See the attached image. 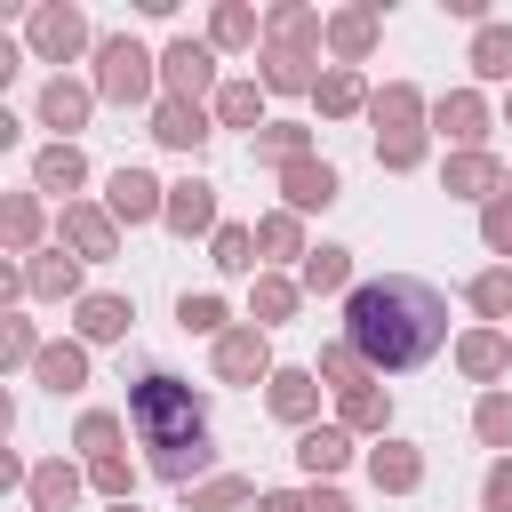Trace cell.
Here are the masks:
<instances>
[{
  "label": "cell",
  "mask_w": 512,
  "mask_h": 512,
  "mask_svg": "<svg viewBox=\"0 0 512 512\" xmlns=\"http://www.w3.org/2000/svg\"><path fill=\"white\" fill-rule=\"evenodd\" d=\"M344 344L368 360V376H408L448 344V296L416 272L360 280L344 296Z\"/></svg>",
  "instance_id": "1"
},
{
  "label": "cell",
  "mask_w": 512,
  "mask_h": 512,
  "mask_svg": "<svg viewBox=\"0 0 512 512\" xmlns=\"http://www.w3.org/2000/svg\"><path fill=\"white\" fill-rule=\"evenodd\" d=\"M128 424L144 432V448L200 440V432H208V400H200L184 376H168V368H144V376L128 384Z\"/></svg>",
  "instance_id": "2"
},
{
  "label": "cell",
  "mask_w": 512,
  "mask_h": 512,
  "mask_svg": "<svg viewBox=\"0 0 512 512\" xmlns=\"http://www.w3.org/2000/svg\"><path fill=\"white\" fill-rule=\"evenodd\" d=\"M152 80H160V56L144 48V40H128V32H112V40H96V96L104 104H152Z\"/></svg>",
  "instance_id": "3"
},
{
  "label": "cell",
  "mask_w": 512,
  "mask_h": 512,
  "mask_svg": "<svg viewBox=\"0 0 512 512\" xmlns=\"http://www.w3.org/2000/svg\"><path fill=\"white\" fill-rule=\"evenodd\" d=\"M24 40H32V56H40V64H72V56L88 48V16H80V8H64V0H48V8H32V16H24Z\"/></svg>",
  "instance_id": "4"
},
{
  "label": "cell",
  "mask_w": 512,
  "mask_h": 512,
  "mask_svg": "<svg viewBox=\"0 0 512 512\" xmlns=\"http://www.w3.org/2000/svg\"><path fill=\"white\" fill-rule=\"evenodd\" d=\"M56 240H64L80 264H104V256L120 248V216H112V208H88V200H64V216H56Z\"/></svg>",
  "instance_id": "5"
},
{
  "label": "cell",
  "mask_w": 512,
  "mask_h": 512,
  "mask_svg": "<svg viewBox=\"0 0 512 512\" xmlns=\"http://www.w3.org/2000/svg\"><path fill=\"white\" fill-rule=\"evenodd\" d=\"M160 80H168V96L200 104V96L216 88V48H208V40H192V32H184V40H168V48H160Z\"/></svg>",
  "instance_id": "6"
},
{
  "label": "cell",
  "mask_w": 512,
  "mask_h": 512,
  "mask_svg": "<svg viewBox=\"0 0 512 512\" xmlns=\"http://www.w3.org/2000/svg\"><path fill=\"white\" fill-rule=\"evenodd\" d=\"M504 176H512V168H504L496 152H448V168H440L448 200H480V208L504 200Z\"/></svg>",
  "instance_id": "7"
},
{
  "label": "cell",
  "mask_w": 512,
  "mask_h": 512,
  "mask_svg": "<svg viewBox=\"0 0 512 512\" xmlns=\"http://www.w3.org/2000/svg\"><path fill=\"white\" fill-rule=\"evenodd\" d=\"M104 208H112L120 224H152V216H168V184H160V176H144V168H112Z\"/></svg>",
  "instance_id": "8"
},
{
  "label": "cell",
  "mask_w": 512,
  "mask_h": 512,
  "mask_svg": "<svg viewBox=\"0 0 512 512\" xmlns=\"http://www.w3.org/2000/svg\"><path fill=\"white\" fill-rule=\"evenodd\" d=\"M216 376H224V384H272V344H264V328H224V336H216Z\"/></svg>",
  "instance_id": "9"
},
{
  "label": "cell",
  "mask_w": 512,
  "mask_h": 512,
  "mask_svg": "<svg viewBox=\"0 0 512 512\" xmlns=\"http://www.w3.org/2000/svg\"><path fill=\"white\" fill-rule=\"evenodd\" d=\"M432 128H440L456 152H480V136H488V104H480V88H448V96L432 104Z\"/></svg>",
  "instance_id": "10"
},
{
  "label": "cell",
  "mask_w": 512,
  "mask_h": 512,
  "mask_svg": "<svg viewBox=\"0 0 512 512\" xmlns=\"http://www.w3.org/2000/svg\"><path fill=\"white\" fill-rule=\"evenodd\" d=\"M88 112H96V88H80L64 72L40 88V128H56V144H72V128H88Z\"/></svg>",
  "instance_id": "11"
},
{
  "label": "cell",
  "mask_w": 512,
  "mask_h": 512,
  "mask_svg": "<svg viewBox=\"0 0 512 512\" xmlns=\"http://www.w3.org/2000/svg\"><path fill=\"white\" fill-rule=\"evenodd\" d=\"M336 192H344V176H336L328 160H288V168H280V200H288L296 216H312V208H328Z\"/></svg>",
  "instance_id": "12"
},
{
  "label": "cell",
  "mask_w": 512,
  "mask_h": 512,
  "mask_svg": "<svg viewBox=\"0 0 512 512\" xmlns=\"http://www.w3.org/2000/svg\"><path fill=\"white\" fill-rule=\"evenodd\" d=\"M264 408H272L280 424H304V432H312V408H320V376H312V368H272V384H264Z\"/></svg>",
  "instance_id": "13"
},
{
  "label": "cell",
  "mask_w": 512,
  "mask_h": 512,
  "mask_svg": "<svg viewBox=\"0 0 512 512\" xmlns=\"http://www.w3.org/2000/svg\"><path fill=\"white\" fill-rule=\"evenodd\" d=\"M424 112H432V104H424L408 80H384V88L368 96V120H376V136H416V128H424Z\"/></svg>",
  "instance_id": "14"
},
{
  "label": "cell",
  "mask_w": 512,
  "mask_h": 512,
  "mask_svg": "<svg viewBox=\"0 0 512 512\" xmlns=\"http://www.w3.org/2000/svg\"><path fill=\"white\" fill-rule=\"evenodd\" d=\"M168 232H208L216 240V184H200V176H184V184H168V216H160Z\"/></svg>",
  "instance_id": "15"
},
{
  "label": "cell",
  "mask_w": 512,
  "mask_h": 512,
  "mask_svg": "<svg viewBox=\"0 0 512 512\" xmlns=\"http://www.w3.org/2000/svg\"><path fill=\"white\" fill-rule=\"evenodd\" d=\"M456 368H464L472 384L496 392V376L512 368V336H504V328H472V336H456Z\"/></svg>",
  "instance_id": "16"
},
{
  "label": "cell",
  "mask_w": 512,
  "mask_h": 512,
  "mask_svg": "<svg viewBox=\"0 0 512 512\" xmlns=\"http://www.w3.org/2000/svg\"><path fill=\"white\" fill-rule=\"evenodd\" d=\"M152 136H160L168 152H200V144H208V112L184 104V96H160V104H152Z\"/></svg>",
  "instance_id": "17"
},
{
  "label": "cell",
  "mask_w": 512,
  "mask_h": 512,
  "mask_svg": "<svg viewBox=\"0 0 512 512\" xmlns=\"http://www.w3.org/2000/svg\"><path fill=\"white\" fill-rule=\"evenodd\" d=\"M368 480H376L384 496H408V488L424 480V448H408V440H376V448H368Z\"/></svg>",
  "instance_id": "18"
},
{
  "label": "cell",
  "mask_w": 512,
  "mask_h": 512,
  "mask_svg": "<svg viewBox=\"0 0 512 512\" xmlns=\"http://www.w3.org/2000/svg\"><path fill=\"white\" fill-rule=\"evenodd\" d=\"M264 40H272V48H296V56H312V48L328 40V16H312V8L280 0V8L264 16Z\"/></svg>",
  "instance_id": "19"
},
{
  "label": "cell",
  "mask_w": 512,
  "mask_h": 512,
  "mask_svg": "<svg viewBox=\"0 0 512 512\" xmlns=\"http://www.w3.org/2000/svg\"><path fill=\"white\" fill-rule=\"evenodd\" d=\"M72 320H80V344H120L128 320H136V304H128V296H80Z\"/></svg>",
  "instance_id": "20"
},
{
  "label": "cell",
  "mask_w": 512,
  "mask_h": 512,
  "mask_svg": "<svg viewBox=\"0 0 512 512\" xmlns=\"http://www.w3.org/2000/svg\"><path fill=\"white\" fill-rule=\"evenodd\" d=\"M296 464H304L312 480H336V472L352 464V432H344V424H312V432L296 440Z\"/></svg>",
  "instance_id": "21"
},
{
  "label": "cell",
  "mask_w": 512,
  "mask_h": 512,
  "mask_svg": "<svg viewBox=\"0 0 512 512\" xmlns=\"http://www.w3.org/2000/svg\"><path fill=\"white\" fill-rule=\"evenodd\" d=\"M80 472L64 464V456H48V464H32V480H24V496H32V512H72L80 504Z\"/></svg>",
  "instance_id": "22"
},
{
  "label": "cell",
  "mask_w": 512,
  "mask_h": 512,
  "mask_svg": "<svg viewBox=\"0 0 512 512\" xmlns=\"http://www.w3.org/2000/svg\"><path fill=\"white\" fill-rule=\"evenodd\" d=\"M32 184L72 200V192L88 184V160H80V144H40V152H32Z\"/></svg>",
  "instance_id": "23"
},
{
  "label": "cell",
  "mask_w": 512,
  "mask_h": 512,
  "mask_svg": "<svg viewBox=\"0 0 512 512\" xmlns=\"http://www.w3.org/2000/svg\"><path fill=\"white\" fill-rule=\"evenodd\" d=\"M296 296H304V280L256 272V288H248V328H280V320H296Z\"/></svg>",
  "instance_id": "24"
},
{
  "label": "cell",
  "mask_w": 512,
  "mask_h": 512,
  "mask_svg": "<svg viewBox=\"0 0 512 512\" xmlns=\"http://www.w3.org/2000/svg\"><path fill=\"white\" fill-rule=\"evenodd\" d=\"M376 24H384L376 8H336V16H328V48H336V64H360V56L376 48Z\"/></svg>",
  "instance_id": "25"
},
{
  "label": "cell",
  "mask_w": 512,
  "mask_h": 512,
  "mask_svg": "<svg viewBox=\"0 0 512 512\" xmlns=\"http://www.w3.org/2000/svg\"><path fill=\"white\" fill-rule=\"evenodd\" d=\"M312 104H320L328 120H352V112H368V80H360L352 64H328L320 88H312Z\"/></svg>",
  "instance_id": "26"
},
{
  "label": "cell",
  "mask_w": 512,
  "mask_h": 512,
  "mask_svg": "<svg viewBox=\"0 0 512 512\" xmlns=\"http://www.w3.org/2000/svg\"><path fill=\"white\" fill-rule=\"evenodd\" d=\"M24 288H32V296H72V304H80V256L40 248V256L24 264Z\"/></svg>",
  "instance_id": "27"
},
{
  "label": "cell",
  "mask_w": 512,
  "mask_h": 512,
  "mask_svg": "<svg viewBox=\"0 0 512 512\" xmlns=\"http://www.w3.org/2000/svg\"><path fill=\"white\" fill-rule=\"evenodd\" d=\"M208 456H216V448H208V432H200V440H168V448H152V472H160L168 488H200Z\"/></svg>",
  "instance_id": "28"
},
{
  "label": "cell",
  "mask_w": 512,
  "mask_h": 512,
  "mask_svg": "<svg viewBox=\"0 0 512 512\" xmlns=\"http://www.w3.org/2000/svg\"><path fill=\"white\" fill-rule=\"evenodd\" d=\"M32 376H40L48 392H80V384H88V344H40Z\"/></svg>",
  "instance_id": "29"
},
{
  "label": "cell",
  "mask_w": 512,
  "mask_h": 512,
  "mask_svg": "<svg viewBox=\"0 0 512 512\" xmlns=\"http://www.w3.org/2000/svg\"><path fill=\"white\" fill-rule=\"evenodd\" d=\"M264 488L248 480V472H216V480H200V488H184V512H232V504H256Z\"/></svg>",
  "instance_id": "30"
},
{
  "label": "cell",
  "mask_w": 512,
  "mask_h": 512,
  "mask_svg": "<svg viewBox=\"0 0 512 512\" xmlns=\"http://www.w3.org/2000/svg\"><path fill=\"white\" fill-rule=\"evenodd\" d=\"M216 120L264 136V88H256V80H224V88H216Z\"/></svg>",
  "instance_id": "31"
},
{
  "label": "cell",
  "mask_w": 512,
  "mask_h": 512,
  "mask_svg": "<svg viewBox=\"0 0 512 512\" xmlns=\"http://www.w3.org/2000/svg\"><path fill=\"white\" fill-rule=\"evenodd\" d=\"M264 88H272V96H304V88H320V72H312V56H296V48H264Z\"/></svg>",
  "instance_id": "32"
},
{
  "label": "cell",
  "mask_w": 512,
  "mask_h": 512,
  "mask_svg": "<svg viewBox=\"0 0 512 512\" xmlns=\"http://www.w3.org/2000/svg\"><path fill=\"white\" fill-rule=\"evenodd\" d=\"M256 160H272V168H288V160H312V128H304V120H264V136H256Z\"/></svg>",
  "instance_id": "33"
},
{
  "label": "cell",
  "mask_w": 512,
  "mask_h": 512,
  "mask_svg": "<svg viewBox=\"0 0 512 512\" xmlns=\"http://www.w3.org/2000/svg\"><path fill=\"white\" fill-rule=\"evenodd\" d=\"M256 256H312V248H304V216H296V208L256 216Z\"/></svg>",
  "instance_id": "34"
},
{
  "label": "cell",
  "mask_w": 512,
  "mask_h": 512,
  "mask_svg": "<svg viewBox=\"0 0 512 512\" xmlns=\"http://www.w3.org/2000/svg\"><path fill=\"white\" fill-rule=\"evenodd\" d=\"M304 288H312V296H336V288H352V248L320 240V248L304 256Z\"/></svg>",
  "instance_id": "35"
},
{
  "label": "cell",
  "mask_w": 512,
  "mask_h": 512,
  "mask_svg": "<svg viewBox=\"0 0 512 512\" xmlns=\"http://www.w3.org/2000/svg\"><path fill=\"white\" fill-rule=\"evenodd\" d=\"M0 232H8L16 256H32V248H40V200H32V192H8V200H0Z\"/></svg>",
  "instance_id": "36"
},
{
  "label": "cell",
  "mask_w": 512,
  "mask_h": 512,
  "mask_svg": "<svg viewBox=\"0 0 512 512\" xmlns=\"http://www.w3.org/2000/svg\"><path fill=\"white\" fill-rule=\"evenodd\" d=\"M472 72L480 80H512V24H480L472 32Z\"/></svg>",
  "instance_id": "37"
},
{
  "label": "cell",
  "mask_w": 512,
  "mask_h": 512,
  "mask_svg": "<svg viewBox=\"0 0 512 512\" xmlns=\"http://www.w3.org/2000/svg\"><path fill=\"white\" fill-rule=\"evenodd\" d=\"M336 408H344V432H384V416H392V400H384L376 384H352V392H336Z\"/></svg>",
  "instance_id": "38"
},
{
  "label": "cell",
  "mask_w": 512,
  "mask_h": 512,
  "mask_svg": "<svg viewBox=\"0 0 512 512\" xmlns=\"http://www.w3.org/2000/svg\"><path fill=\"white\" fill-rule=\"evenodd\" d=\"M72 448H80L88 464H96V456H120V416H112V408H88V416L72 424Z\"/></svg>",
  "instance_id": "39"
},
{
  "label": "cell",
  "mask_w": 512,
  "mask_h": 512,
  "mask_svg": "<svg viewBox=\"0 0 512 512\" xmlns=\"http://www.w3.org/2000/svg\"><path fill=\"white\" fill-rule=\"evenodd\" d=\"M472 432H480V448H504V456H512V392H480Z\"/></svg>",
  "instance_id": "40"
},
{
  "label": "cell",
  "mask_w": 512,
  "mask_h": 512,
  "mask_svg": "<svg viewBox=\"0 0 512 512\" xmlns=\"http://www.w3.org/2000/svg\"><path fill=\"white\" fill-rule=\"evenodd\" d=\"M264 24H256V8H240V0H224L216 16H208V48H248Z\"/></svg>",
  "instance_id": "41"
},
{
  "label": "cell",
  "mask_w": 512,
  "mask_h": 512,
  "mask_svg": "<svg viewBox=\"0 0 512 512\" xmlns=\"http://www.w3.org/2000/svg\"><path fill=\"white\" fill-rule=\"evenodd\" d=\"M216 272H256V224H216Z\"/></svg>",
  "instance_id": "42"
},
{
  "label": "cell",
  "mask_w": 512,
  "mask_h": 512,
  "mask_svg": "<svg viewBox=\"0 0 512 512\" xmlns=\"http://www.w3.org/2000/svg\"><path fill=\"white\" fill-rule=\"evenodd\" d=\"M312 376H328L336 392H352V384H376V376H368V360H360L344 336H336V344H320V368H312Z\"/></svg>",
  "instance_id": "43"
},
{
  "label": "cell",
  "mask_w": 512,
  "mask_h": 512,
  "mask_svg": "<svg viewBox=\"0 0 512 512\" xmlns=\"http://www.w3.org/2000/svg\"><path fill=\"white\" fill-rule=\"evenodd\" d=\"M464 296H472V312H480V320H512V264L480 272V280H472Z\"/></svg>",
  "instance_id": "44"
},
{
  "label": "cell",
  "mask_w": 512,
  "mask_h": 512,
  "mask_svg": "<svg viewBox=\"0 0 512 512\" xmlns=\"http://www.w3.org/2000/svg\"><path fill=\"white\" fill-rule=\"evenodd\" d=\"M224 320H232L224 296H176V328L184 336H224Z\"/></svg>",
  "instance_id": "45"
},
{
  "label": "cell",
  "mask_w": 512,
  "mask_h": 512,
  "mask_svg": "<svg viewBox=\"0 0 512 512\" xmlns=\"http://www.w3.org/2000/svg\"><path fill=\"white\" fill-rule=\"evenodd\" d=\"M88 488L112 496V504H136V464H128V456H96V464H88Z\"/></svg>",
  "instance_id": "46"
},
{
  "label": "cell",
  "mask_w": 512,
  "mask_h": 512,
  "mask_svg": "<svg viewBox=\"0 0 512 512\" xmlns=\"http://www.w3.org/2000/svg\"><path fill=\"white\" fill-rule=\"evenodd\" d=\"M0 360H8V368H32V360H40V328L8 312V320H0Z\"/></svg>",
  "instance_id": "47"
},
{
  "label": "cell",
  "mask_w": 512,
  "mask_h": 512,
  "mask_svg": "<svg viewBox=\"0 0 512 512\" xmlns=\"http://www.w3.org/2000/svg\"><path fill=\"white\" fill-rule=\"evenodd\" d=\"M480 240H488V256H512V192L480 208Z\"/></svg>",
  "instance_id": "48"
},
{
  "label": "cell",
  "mask_w": 512,
  "mask_h": 512,
  "mask_svg": "<svg viewBox=\"0 0 512 512\" xmlns=\"http://www.w3.org/2000/svg\"><path fill=\"white\" fill-rule=\"evenodd\" d=\"M376 160H384L392 176H408V168L424 160V128H416V136H376Z\"/></svg>",
  "instance_id": "49"
},
{
  "label": "cell",
  "mask_w": 512,
  "mask_h": 512,
  "mask_svg": "<svg viewBox=\"0 0 512 512\" xmlns=\"http://www.w3.org/2000/svg\"><path fill=\"white\" fill-rule=\"evenodd\" d=\"M480 512H512V456H496L480 472Z\"/></svg>",
  "instance_id": "50"
},
{
  "label": "cell",
  "mask_w": 512,
  "mask_h": 512,
  "mask_svg": "<svg viewBox=\"0 0 512 512\" xmlns=\"http://www.w3.org/2000/svg\"><path fill=\"white\" fill-rule=\"evenodd\" d=\"M304 512H352V496L328 488V480H312V488H304Z\"/></svg>",
  "instance_id": "51"
},
{
  "label": "cell",
  "mask_w": 512,
  "mask_h": 512,
  "mask_svg": "<svg viewBox=\"0 0 512 512\" xmlns=\"http://www.w3.org/2000/svg\"><path fill=\"white\" fill-rule=\"evenodd\" d=\"M256 512H304V496H288V488H264V496H256Z\"/></svg>",
  "instance_id": "52"
},
{
  "label": "cell",
  "mask_w": 512,
  "mask_h": 512,
  "mask_svg": "<svg viewBox=\"0 0 512 512\" xmlns=\"http://www.w3.org/2000/svg\"><path fill=\"white\" fill-rule=\"evenodd\" d=\"M504 120H512V96H504Z\"/></svg>",
  "instance_id": "53"
},
{
  "label": "cell",
  "mask_w": 512,
  "mask_h": 512,
  "mask_svg": "<svg viewBox=\"0 0 512 512\" xmlns=\"http://www.w3.org/2000/svg\"><path fill=\"white\" fill-rule=\"evenodd\" d=\"M112 512H136V504H112Z\"/></svg>",
  "instance_id": "54"
},
{
  "label": "cell",
  "mask_w": 512,
  "mask_h": 512,
  "mask_svg": "<svg viewBox=\"0 0 512 512\" xmlns=\"http://www.w3.org/2000/svg\"><path fill=\"white\" fill-rule=\"evenodd\" d=\"M504 192H512V176H504Z\"/></svg>",
  "instance_id": "55"
}]
</instances>
